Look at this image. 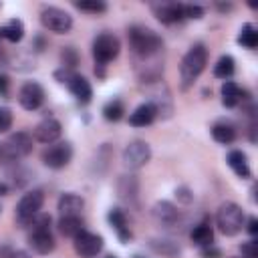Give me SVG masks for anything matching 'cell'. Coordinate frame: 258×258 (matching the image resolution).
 <instances>
[{
    "label": "cell",
    "mask_w": 258,
    "mask_h": 258,
    "mask_svg": "<svg viewBox=\"0 0 258 258\" xmlns=\"http://www.w3.org/2000/svg\"><path fill=\"white\" fill-rule=\"evenodd\" d=\"M127 40H129V48H131L135 58H151V56L161 54V50H163L161 36L143 24L129 26Z\"/></svg>",
    "instance_id": "1"
},
{
    "label": "cell",
    "mask_w": 258,
    "mask_h": 258,
    "mask_svg": "<svg viewBox=\"0 0 258 258\" xmlns=\"http://www.w3.org/2000/svg\"><path fill=\"white\" fill-rule=\"evenodd\" d=\"M208 64V48L202 42H196L181 58L179 62V77H181V89H189L194 81L204 73Z\"/></svg>",
    "instance_id": "2"
},
{
    "label": "cell",
    "mask_w": 258,
    "mask_h": 258,
    "mask_svg": "<svg viewBox=\"0 0 258 258\" xmlns=\"http://www.w3.org/2000/svg\"><path fill=\"white\" fill-rule=\"evenodd\" d=\"M32 230L28 234V244L36 254H50L56 246L54 236L50 232V216L48 214H38L30 222Z\"/></svg>",
    "instance_id": "3"
},
{
    "label": "cell",
    "mask_w": 258,
    "mask_h": 258,
    "mask_svg": "<svg viewBox=\"0 0 258 258\" xmlns=\"http://www.w3.org/2000/svg\"><path fill=\"white\" fill-rule=\"evenodd\" d=\"M244 210L234 202H224L216 212V224L224 236H236L244 226Z\"/></svg>",
    "instance_id": "4"
},
{
    "label": "cell",
    "mask_w": 258,
    "mask_h": 258,
    "mask_svg": "<svg viewBox=\"0 0 258 258\" xmlns=\"http://www.w3.org/2000/svg\"><path fill=\"white\" fill-rule=\"evenodd\" d=\"M121 50V42L113 32H101L93 40V56L99 67H105L107 62L115 60Z\"/></svg>",
    "instance_id": "5"
},
{
    "label": "cell",
    "mask_w": 258,
    "mask_h": 258,
    "mask_svg": "<svg viewBox=\"0 0 258 258\" xmlns=\"http://www.w3.org/2000/svg\"><path fill=\"white\" fill-rule=\"evenodd\" d=\"M44 204V194L40 189H32L28 194H24L20 198V202L16 204V222L20 226H28L38 214H40V208Z\"/></svg>",
    "instance_id": "6"
},
{
    "label": "cell",
    "mask_w": 258,
    "mask_h": 258,
    "mask_svg": "<svg viewBox=\"0 0 258 258\" xmlns=\"http://www.w3.org/2000/svg\"><path fill=\"white\" fill-rule=\"evenodd\" d=\"M40 24L50 30V32H56V34H64L73 28V16L62 10V8H56V6H44L40 10Z\"/></svg>",
    "instance_id": "7"
},
{
    "label": "cell",
    "mask_w": 258,
    "mask_h": 258,
    "mask_svg": "<svg viewBox=\"0 0 258 258\" xmlns=\"http://www.w3.org/2000/svg\"><path fill=\"white\" fill-rule=\"evenodd\" d=\"M30 151H32V137L26 131H16L0 147V157L14 161V159H20V157L28 155Z\"/></svg>",
    "instance_id": "8"
},
{
    "label": "cell",
    "mask_w": 258,
    "mask_h": 258,
    "mask_svg": "<svg viewBox=\"0 0 258 258\" xmlns=\"http://www.w3.org/2000/svg\"><path fill=\"white\" fill-rule=\"evenodd\" d=\"M42 163L50 169H62L69 165V161L73 159V145L69 141H60L54 145H48L42 151Z\"/></svg>",
    "instance_id": "9"
},
{
    "label": "cell",
    "mask_w": 258,
    "mask_h": 258,
    "mask_svg": "<svg viewBox=\"0 0 258 258\" xmlns=\"http://www.w3.org/2000/svg\"><path fill=\"white\" fill-rule=\"evenodd\" d=\"M149 159H151V147H149V143H145L141 139L131 141L123 151V165L129 169H139Z\"/></svg>",
    "instance_id": "10"
},
{
    "label": "cell",
    "mask_w": 258,
    "mask_h": 258,
    "mask_svg": "<svg viewBox=\"0 0 258 258\" xmlns=\"http://www.w3.org/2000/svg\"><path fill=\"white\" fill-rule=\"evenodd\" d=\"M153 87H149V105L153 107L155 111V117L161 115V117H169L173 113V103H171V95L167 91V87L163 89V83L161 81H155V83H149Z\"/></svg>",
    "instance_id": "11"
},
{
    "label": "cell",
    "mask_w": 258,
    "mask_h": 258,
    "mask_svg": "<svg viewBox=\"0 0 258 258\" xmlns=\"http://www.w3.org/2000/svg\"><path fill=\"white\" fill-rule=\"evenodd\" d=\"M73 246H75V252L81 256V258H95L101 250H103V238L99 234H93V232H87L83 230L81 234H77L73 238Z\"/></svg>",
    "instance_id": "12"
},
{
    "label": "cell",
    "mask_w": 258,
    "mask_h": 258,
    "mask_svg": "<svg viewBox=\"0 0 258 258\" xmlns=\"http://www.w3.org/2000/svg\"><path fill=\"white\" fill-rule=\"evenodd\" d=\"M18 103L26 111H36L44 103V89L36 81H28L18 91Z\"/></svg>",
    "instance_id": "13"
},
{
    "label": "cell",
    "mask_w": 258,
    "mask_h": 258,
    "mask_svg": "<svg viewBox=\"0 0 258 258\" xmlns=\"http://www.w3.org/2000/svg\"><path fill=\"white\" fill-rule=\"evenodd\" d=\"M60 83H67L69 91L73 93V97L79 101V103H89L91 97H93V87L91 83L81 77V75H75V73H64V79Z\"/></svg>",
    "instance_id": "14"
},
{
    "label": "cell",
    "mask_w": 258,
    "mask_h": 258,
    "mask_svg": "<svg viewBox=\"0 0 258 258\" xmlns=\"http://www.w3.org/2000/svg\"><path fill=\"white\" fill-rule=\"evenodd\" d=\"M151 10L155 18L163 24H173L183 20V4L179 2H155L151 4Z\"/></svg>",
    "instance_id": "15"
},
{
    "label": "cell",
    "mask_w": 258,
    "mask_h": 258,
    "mask_svg": "<svg viewBox=\"0 0 258 258\" xmlns=\"http://www.w3.org/2000/svg\"><path fill=\"white\" fill-rule=\"evenodd\" d=\"M151 216L153 220L163 226V228H171L177 224L179 220V210L171 204V202H157L153 208H151Z\"/></svg>",
    "instance_id": "16"
},
{
    "label": "cell",
    "mask_w": 258,
    "mask_h": 258,
    "mask_svg": "<svg viewBox=\"0 0 258 258\" xmlns=\"http://www.w3.org/2000/svg\"><path fill=\"white\" fill-rule=\"evenodd\" d=\"M60 133H62V127H60V123L56 121V119H52V117H48V119H42L36 127H34V137H36V141H40V143H54L58 137H60Z\"/></svg>",
    "instance_id": "17"
},
{
    "label": "cell",
    "mask_w": 258,
    "mask_h": 258,
    "mask_svg": "<svg viewBox=\"0 0 258 258\" xmlns=\"http://www.w3.org/2000/svg\"><path fill=\"white\" fill-rule=\"evenodd\" d=\"M107 220H109L111 228L117 232L119 240H121V242H129V238H131V230H129V226H127V216H125V212L119 210V208H113V210H109Z\"/></svg>",
    "instance_id": "18"
},
{
    "label": "cell",
    "mask_w": 258,
    "mask_h": 258,
    "mask_svg": "<svg viewBox=\"0 0 258 258\" xmlns=\"http://www.w3.org/2000/svg\"><path fill=\"white\" fill-rule=\"evenodd\" d=\"M226 161H228L230 169H232V171H234L238 177L248 179V177L252 175L250 165H248V157H246V153H244V151H240V149H232V151L228 153Z\"/></svg>",
    "instance_id": "19"
},
{
    "label": "cell",
    "mask_w": 258,
    "mask_h": 258,
    "mask_svg": "<svg viewBox=\"0 0 258 258\" xmlns=\"http://www.w3.org/2000/svg\"><path fill=\"white\" fill-rule=\"evenodd\" d=\"M83 206H85L83 198L73 194V191L62 194L58 198V212H60V216H81Z\"/></svg>",
    "instance_id": "20"
},
{
    "label": "cell",
    "mask_w": 258,
    "mask_h": 258,
    "mask_svg": "<svg viewBox=\"0 0 258 258\" xmlns=\"http://www.w3.org/2000/svg\"><path fill=\"white\" fill-rule=\"evenodd\" d=\"M189 238L196 246L200 248H206V246H212L214 244V230L208 222H200L194 226V230L189 232Z\"/></svg>",
    "instance_id": "21"
},
{
    "label": "cell",
    "mask_w": 258,
    "mask_h": 258,
    "mask_svg": "<svg viewBox=\"0 0 258 258\" xmlns=\"http://www.w3.org/2000/svg\"><path fill=\"white\" fill-rule=\"evenodd\" d=\"M153 121H155V111H153V107H151L149 103L139 105V107L129 115V123H131L133 127H147V125H151Z\"/></svg>",
    "instance_id": "22"
},
{
    "label": "cell",
    "mask_w": 258,
    "mask_h": 258,
    "mask_svg": "<svg viewBox=\"0 0 258 258\" xmlns=\"http://www.w3.org/2000/svg\"><path fill=\"white\" fill-rule=\"evenodd\" d=\"M83 228V218L81 216H60L58 220V232L67 238H75L77 234H81Z\"/></svg>",
    "instance_id": "23"
},
{
    "label": "cell",
    "mask_w": 258,
    "mask_h": 258,
    "mask_svg": "<svg viewBox=\"0 0 258 258\" xmlns=\"http://www.w3.org/2000/svg\"><path fill=\"white\" fill-rule=\"evenodd\" d=\"M22 36H24V24L18 18H12L0 26V38H4L8 42H20Z\"/></svg>",
    "instance_id": "24"
},
{
    "label": "cell",
    "mask_w": 258,
    "mask_h": 258,
    "mask_svg": "<svg viewBox=\"0 0 258 258\" xmlns=\"http://www.w3.org/2000/svg\"><path fill=\"white\" fill-rule=\"evenodd\" d=\"M242 95L244 93L240 91V87L234 81H226L222 85V103H224V107H236L240 103Z\"/></svg>",
    "instance_id": "25"
},
{
    "label": "cell",
    "mask_w": 258,
    "mask_h": 258,
    "mask_svg": "<svg viewBox=\"0 0 258 258\" xmlns=\"http://www.w3.org/2000/svg\"><path fill=\"white\" fill-rule=\"evenodd\" d=\"M212 137H214L218 143L228 145V143H232V141L236 139V129H234L230 123H216V125L212 127Z\"/></svg>",
    "instance_id": "26"
},
{
    "label": "cell",
    "mask_w": 258,
    "mask_h": 258,
    "mask_svg": "<svg viewBox=\"0 0 258 258\" xmlns=\"http://www.w3.org/2000/svg\"><path fill=\"white\" fill-rule=\"evenodd\" d=\"M234 71H236V62L230 54L220 56L218 62L214 64V77H218V79H230L234 75Z\"/></svg>",
    "instance_id": "27"
},
{
    "label": "cell",
    "mask_w": 258,
    "mask_h": 258,
    "mask_svg": "<svg viewBox=\"0 0 258 258\" xmlns=\"http://www.w3.org/2000/svg\"><path fill=\"white\" fill-rule=\"evenodd\" d=\"M149 246H151L153 252H157L161 256H167V258H173V256L179 254V246L171 240H151Z\"/></svg>",
    "instance_id": "28"
},
{
    "label": "cell",
    "mask_w": 258,
    "mask_h": 258,
    "mask_svg": "<svg viewBox=\"0 0 258 258\" xmlns=\"http://www.w3.org/2000/svg\"><path fill=\"white\" fill-rule=\"evenodd\" d=\"M238 42L242 44V46H246V48H256L258 46V32H256V28L248 22V24H244L242 28H240V34H238Z\"/></svg>",
    "instance_id": "29"
},
{
    "label": "cell",
    "mask_w": 258,
    "mask_h": 258,
    "mask_svg": "<svg viewBox=\"0 0 258 258\" xmlns=\"http://www.w3.org/2000/svg\"><path fill=\"white\" fill-rule=\"evenodd\" d=\"M119 196L127 202H133V198L137 196V179L133 175H123L119 179Z\"/></svg>",
    "instance_id": "30"
},
{
    "label": "cell",
    "mask_w": 258,
    "mask_h": 258,
    "mask_svg": "<svg viewBox=\"0 0 258 258\" xmlns=\"http://www.w3.org/2000/svg\"><path fill=\"white\" fill-rule=\"evenodd\" d=\"M123 113H125V107H123V103L117 101V99L109 101V103L103 107V117H105L107 121H119V119L123 117Z\"/></svg>",
    "instance_id": "31"
},
{
    "label": "cell",
    "mask_w": 258,
    "mask_h": 258,
    "mask_svg": "<svg viewBox=\"0 0 258 258\" xmlns=\"http://www.w3.org/2000/svg\"><path fill=\"white\" fill-rule=\"evenodd\" d=\"M75 6L83 12H93V14H101L107 10V4L103 0H77Z\"/></svg>",
    "instance_id": "32"
},
{
    "label": "cell",
    "mask_w": 258,
    "mask_h": 258,
    "mask_svg": "<svg viewBox=\"0 0 258 258\" xmlns=\"http://www.w3.org/2000/svg\"><path fill=\"white\" fill-rule=\"evenodd\" d=\"M62 67H67V69H73V67H77V62H79V56H77V50L73 48V46H67L64 50H62Z\"/></svg>",
    "instance_id": "33"
},
{
    "label": "cell",
    "mask_w": 258,
    "mask_h": 258,
    "mask_svg": "<svg viewBox=\"0 0 258 258\" xmlns=\"http://www.w3.org/2000/svg\"><path fill=\"white\" fill-rule=\"evenodd\" d=\"M242 250V258H258V242L256 240H248L240 246Z\"/></svg>",
    "instance_id": "34"
},
{
    "label": "cell",
    "mask_w": 258,
    "mask_h": 258,
    "mask_svg": "<svg viewBox=\"0 0 258 258\" xmlns=\"http://www.w3.org/2000/svg\"><path fill=\"white\" fill-rule=\"evenodd\" d=\"M12 127V111L8 107H0V133Z\"/></svg>",
    "instance_id": "35"
},
{
    "label": "cell",
    "mask_w": 258,
    "mask_h": 258,
    "mask_svg": "<svg viewBox=\"0 0 258 258\" xmlns=\"http://www.w3.org/2000/svg\"><path fill=\"white\" fill-rule=\"evenodd\" d=\"M204 16V8L198 4H183V18H202Z\"/></svg>",
    "instance_id": "36"
},
{
    "label": "cell",
    "mask_w": 258,
    "mask_h": 258,
    "mask_svg": "<svg viewBox=\"0 0 258 258\" xmlns=\"http://www.w3.org/2000/svg\"><path fill=\"white\" fill-rule=\"evenodd\" d=\"M0 258H30V256L22 250H12L8 246H2L0 248Z\"/></svg>",
    "instance_id": "37"
},
{
    "label": "cell",
    "mask_w": 258,
    "mask_h": 258,
    "mask_svg": "<svg viewBox=\"0 0 258 258\" xmlns=\"http://www.w3.org/2000/svg\"><path fill=\"white\" fill-rule=\"evenodd\" d=\"M202 258H220V250L214 248V244L206 246V248H202Z\"/></svg>",
    "instance_id": "38"
},
{
    "label": "cell",
    "mask_w": 258,
    "mask_h": 258,
    "mask_svg": "<svg viewBox=\"0 0 258 258\" xmlns=\"http://www.w3.org/2000/svg\"><path fill=\"white\" fill-rule=\"evenodd\" d=\"M8 87H10V79L6 75H0V97L8 93Z\"/></svg>",
    "instance_id": "39"
},
{
    "label": "cell",
    "mask_w": 258,
    "mask_h": 258,
    "mask_svg": "<svg viewBox=\"0 0 258 258\" xmlns=\"http://www.w3.org/2000/svg\"><path fill=\"white\" fill-rule=\"evenodd\" d=\"M246 230H248L250 236H256V234H258V220H256L254 216L248 220V228H246Z\"/></svg>",
    "instance_id": "40"
},
{
    "label": "cell",
    "mask_w": 258,
    "mask_h": 258,
    "mask_svg": "<svg viewBox=\"0 0 258 258\" xmlns=\"http://www.w3.org/2000/svg\"><path fill=\"white\" fill-rule=\"evenodd\" d=\"M4 60V54H2V48H0V62Z\"/></svg>",
    "instance_id": "41"
},
{
    "label": "cell",
    "mask_w": 258,
    "mask_h": 258,
    "mask_svg": "<svg viewBox=\"0 0 258 258\" xmlns=\"http://www.w3.org/2000/svg\"><path fill=\"white\" fill-rule=\"evenodd\" d=\"M107 258H117V256H113V254H111V256H107Z\"/></svg>",
    "instance_id": "42"
},
{
    "label": "cell",
    "mask_w": 258,
    "mask_h": 258,
    "mask_svg": "<svg viewBox=\"0 0 258 258\" xmlns=\"http://www.w3.org/2000/svg\"><path fill=\"white\" fill-rule=\"evenodd\" d=\"M230 258H242V256H230Z\"/></svg>",
    "instance_id": "43"
},
{
    "label": "cell",
    "mask_w": 258,
    "mask_h": 258,
    "mask_svg": "<svg viewBox=\"0 0 258 258\" xmlns=\"http://www.w3.org/2000/svg\"><path fill=\"white\" fill-rule=\"evenodd\" d=\"M135 258H141V256H135Z\"/></svg>",
    "instance_id": "44"
}]
</instances>
